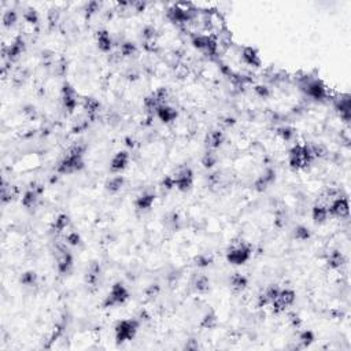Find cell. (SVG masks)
<instances>
[{
	"instance_id": "obj_8",
	"label": "cell",
	"mask_w": 351,
	"mask_h": 351,
	"mask_svg": "<svg viewBox=\"0 0 351 351\" xmlns=\"http://www.w3.org/2000/svg\"><path fill=\"white\" fill-rule=\"evenodd\" d=\"M295 299H296V292L292 288H281L280 292H279V296L270 303L273 313L274 314L284 313L288 307L294 305Z\"/></svg>"
},
{
	"instance_id": "obj_28",
	"label": "cell",
	"mask_w": 351,
	"mask_h": 351,
	"mask_svg": "<svg viewBox=\"0 0 351 351\" xmlns=\"http://www.w3.org/2000/svg\"><path fill=\"white\" fill-rule=\"evenodd\" d=\"M335 110L338 111L340 118L344 122H348L350 121V96L344 95V96L339 97L338 101L335 102Z\"/></svg>"
},
{
	"instance_id": "obj_30",
	"label": "cell",
	"mask_w": 351,
	"mask_h": 351,
	"mask_svg": "<svg viewBox=\"0 0 351 351\" xmlns=\"http://www.w3.org/2000/svg\"><path fill=\"white\" fill-rule=\"evenodd\" d=\"M229 287L232 288L233 292H243L248 287V279L241 273H233L229 277Z\"/></svg>"
},
{
	"instance_id": "obj_43",
	"label": "cell",
	"mask_w": 351,
	"mask_h": 351,
	"mask_svg": "<svg viewBox=\"0 0 351 351\" xmlns=\"http://www.w3.org/2000/svg\"><path fill=\"white\" fill-rule=\"evenodd\" d=\"M141 39L144 40L145 44H151L157 39V29L154 27H145L141 31Z\"/></svg>"
},
{
	"instance_id": "obj_39",
	"label": "cell",
	"mask_w": 351,
	"mask_h": 351,
	"mask_svg": "<svg viewBox=\"0 0 351 351\" xmlns=\"http://www.w3.org/2000/svg\"><path fill=\"white\" fill-rule=\"evenodd\" d=\"M81 241H83V239H81V236H80V233L77 231H67L65 233V243L67 246L77 247L81 244Z\"/></svg>"
},
{
	"instance_id": "obj_1",
	"label": "cell",
	"mask_w": 351,
	"mask_h": 351,
	"mask_svg": "<svg viewBox=\"0 0 351 351\" xmlns=\"http://www.w3.org/2000/svg\"><path fill=\"white\" fill-rule=\"evenodd\" d=\"M85 153H87V145L85 144H74L67 149L65 157L58 162L57 173L61 176H70L79 173L85 166Z\"/></svg>"
},
{
	"instance_id": "obj_45",
	"label": "cell",
	"mask_w": 351,
	"mask_h": 351,
	"mask_svg": "<svg viewBox=\"0 0 351 351\" xmlns=\"http://www.w3.org/2000/svg\"><path fill=\"white\" fill-rule=\"evenodd\" d=\"M101 10V5L97 2H88L85 7H84V11H85V17L91 18L92 15L97 13Z\"/></svg>"
},
{
	"instance_id": "obj_48",
	"label": "cell",
	"mask_w": 351,
	"mask_h": 351,
	"mask_svg": "<svg viewBox=\"0 0 351 351\" xmlns=\"http://www.w3.org/2000/svg\"><path fill=\"white\" fill-rule=\"evenodd\" d=\"M254 92L257 96H259L261 99H266V97L270 96V89L266 85H255Z\"/></svg>"
},
{
	"instance_id": "obj_35",
	"label": "cell",
	"mask_w": 351,
	"mask_h": 351,
	"mask_svg": "<svg viewBox=\"0 0 351 351\" xmlns=\"http://www.w3.org/2000/svg\"><path fill=\"white\" fill-rule=\"evenodd\" d=\"M218 162V155L213 149H206V153L202 157V165L206 169H213Z\"/></svg>"
},
{
	"instance_id": "obj_10",
	"label": "cell",
	"mask_w": 351,
	"mask_h": 351,
	"mask_svg": "<svg viewBox=\"0 0 351 351\" xmlns=\"http://www.w3.org/2000/svg\"><path fill=\"white\" fill-rule=\"evenodd\" d=\"M44 193V187L39 183H33L31 184V187H28V189L23 192L21 197V205L27 210H32V209H36L37 205H39L40 199L43 196Z\"/></svg>"
},
{
	"instance_id": "obj_14",
	"label": "cell",
	"mask_w": 351,
	"mask_h": 351,
	"mask_svg": "<svg viewBox=\"0 0 351 351\" xmlns=\"http://www.w3.org/2000/svg\"><path fill=\"white\" fill-rule=\"evenodd\" d=\"M169 96L166 88H158L154 92H151L148 96H145L144 99V109L149 113H155V110L158 109L159 106H162L166 103V99Z\"/></svg>"
},
{
	"instance_id": "obj_17",
	"label": "cell",
	"mask_w": 351,
	"mask_h": 351,
	"mask_svg": "<svg viewBox=\"0 0 351 351\" xmlns=\"http://www.w3.org/2000/svg\"><path fill=\"white\" fill-rule=\"evenodd\" d=\"M129 162H131V155L128 151L122 149V151L114 154V157L110 161L109 169L113 174H121L127 169Z\"/></svg>"
},
{
	"instance_id": "obj_2",
	"label": "cell",
	"mask_w": 351,
	"mask_h": 351,
	"mask_svg": "<svg viewBox=\"0 0 351 351\" xmlns=\"http://www.w3.org/2000/svg\"><path fill=\"white\" fill-rule=\"evenodd\" d=\"M314 159L316 158L312 151V145L307 143H296L288 153V163L294 170L306 169L312 165Z\"/></svg>"
},
{
	"instance_id": "obj_25",
	"label": "cell",
	"mask_w": 351,
	"mask_h": 351,
	"mask_svg": "<svg viewBox=\"0 0 351 351\" xmlns=\"http://www.w3.org/2000/svg\"><path fill=\"white\" fill-rule=\"evenodd\" d=\"M96 40V47L102 53H110L113 48V39L106 29H99L95 35Z\"/></svg>"
},
{
	"instance_id": "obj_19",
	"label": "cell",
	"mask_w": 351,
	"mask_h": 351,
	"mask_svg": "<svg viewBox=\"0 0 351 351\" xmlns=\"http://www.w3.org/2000/svg\"><path fill=\"white\" fill-rule=\"evenodd\" d=\"M155 199H157V193L154 192L153 189H144L135 199V207L137 211H141V213L148 211L154 206Z\"/></svg>"
},
{
	"instance_id": "obj_12",
	"label": "cell",
	"mask_w": 351,
	"mask_h": 351,
	"mask_svg": "<svg viewBox=\"0 0 351 351\" xmlns=\"http://www.w3.org/2000/svg\"><path fill=\"white\" fill-rule=\"evenodd\" d=\"M192 45L199 51H202L209 57H213L217 54V49H218V43L217 40L213 37V36L207 35H195L192 36Z\"/></svg>"
},
{
	"instance_id": "obj_6",
	"label": "cell",
	"mask_w": 351,
	"mask_h": 351,
	"mask_svg": "<svg viewBox=\"0 0 351 351\" xmlns=\"http://www.w3.org/2000/svg\"><path fill=\"white\" fill-rule=\"evenodd\" d=\"M170 177L174 188L180 192H188L193 187L195 174H193L192 167L187 166V165L179 167L173 174H170Z\"/></svg>"
},
{
	"instance_id": "obj_31",
	"label": "cell",
	"mask_w": 351,
	"mask_h": 351,
	"mask_svg": "<svg viewBox=\"0 0 351 351\" xmlns=\"http://www.w3.org/2000/svg\"><path fill=\"white\" fill-rule=\"evenodd\" d=\"M18 195H19V189L15 185L7 184L6 181H3V185H2V202H3V205L13 202L15 197H18Z\"/></svg>"
},
{
	"instance_id": "obj_33",
	"label": "cell",
	"mask_w": 351,
	"mask_h": 351,
	"mask_svg": "<svg viewBox=\"0 0 351 351\" xmlns=\"http://www.w3.org/2000/svg\"><path fill=\"white\" fill-rule=\"evenodd\" d=\"M193 290L196 291L197 294H205L210 290V279L206 274H197L193 279Z\"/></svg>"
},
{
	"instance_id": "obj_13",
	"label": "cell",
	"mask_w": 351,
	"mask_h": 351,
	"mask_svg": "<svg viewBox=\"0 0 351 351\" xmlns=\"http://www.w3.org/2000/svg\"><path fill=\"white\" fill-rule=\"evenodd\" d=\"M61 101L63 109L69 113V114H73L79 106V99H77V92L73 88V85H70L69 83H63L61 89Z\"/></svg>"
},
{
	"instance_id": "obj_20",
	"label": "cell",
	"mask_w": 351,
	"mask_h": 351,
	"mask_svg": "<svg viewBox=\"0 0 351 351\" xmlns=\"http://www.w3.org/2000/svg\"><path fill=\"white\" fill-rule=\"evenodd\" d=\"M23 51H25V40L22 37H15L9 47L5 48V58L10 63H13V62L19 59Z\"/></svg>"
},
{
	"instance_id": "obj_18",
	"label": "cell",
	"mask_w": 351,
	"mask_h": 351,
	"mask_svg": "<svg viewBox=\"0 0 351 351\" xmlns=\"http://www.w3.org/2000/svg\"><path fill=\"white\" fill-rule=\"evenodd\" d=\"M276 181V170L273 167H266L261 174L255 179L254 188L258 192H263Z\"/></svg>"
},
{
	"instance_id": "obj_37",
	"label": "cell",
	"mask_w": 351,
	"mask_h": 351,
	"mask_svg": "<svg viewBox=\"0 0 351 351\" xmlns=\"http://www.w3.org/2000/svg\"><path fill=\"white\" fill-rule=\"evenodd\" d=\"M298 339V342L300 343V347L305 348V347H309L314 340H316V335H314V332L310 331V329H306V331H303V332L299 334Z\"/></svg>"
},
{
	"instance_id": "obj_32",
	"label": "cell",
	"mask_w": 351,
	"mask_h": 351,
	"mask_svg": "<svg viewBox=\"0 0 351 351\" xmlns=\"http://www.w3.org/2000/svg\"><path fill=\"white\" fill-rule=\"evenodd\" d=\"M327 263L331 269H340L346 263V257L339 250L331 251L327 257Z\"/></svg>"
},
{
	"instance_id": "obj_49",
	"label": "cell",
	"mask_w": 351,
	"mask_h": 351,
	"mask_svg": "<svg viewBox=\"0 0 351 351\" xmlns=\"http://www.w3.org/2000/svg\"><path fill=\"white\" fill-rule=\"evenodd\" d=\"M161 187H162L163 189H166V191H170V189L174 188V185H173V180H171L170 176H166V177L163 179L162 183H161Z\"/></svg>"
},
{
	"instance_id": "obj_21",
	"label": "cell",
	"mask_w": 351,
	"mask_h": 351,
	"mask_svg": "<svg viewBox=\"0 0 351 351\" xmlns=\"http://www.w3.org/2000/svg\"><path fill=\"white\" fill-rule=\"evenodd\" d=\"M240 58L243 63H246L247 66H251V67H261L262 66V59H261V55L257 51V48L254 47H250V45H246L243 47L240 51Z\"/></svg>"
},
{
	"instance_id": "obj_11",
	"label": "cell",
	"mask_w": 351,
	"mask_h": 351,
	"mask_svg": "<svg viewBox=\"0 0 351 351\" xmlns=\"http://www.w3.org/2000/svg\"><path fill=\"white\" fill-rule=\"evenodd\" d=\"M327 207H328L329 217H334V218H347L348 213H350L348 199H347L346 195H342V193L338 195L336 197H334L327 205Z\"/></svg>"
},
{
	"instance_id": "obj_29",
	"label": "cell",
	"mask_w": 351,
	"mask_h": 351,
	"mask_svg": "<svg viewBox=\"0 0 351 351\" xmlns=\"http://www.w3.org/2000/svg\"><path fill=\"white\" fill-rule=\"evenodd\" d=\"M312 217L313 221H314L316 224H324V222H327V219L329 218L328 207H327V205L321 202V200H318V202L313 206Z\"/></svg>"
},
{
	"instance_id": "obj_3",
	"label": "cell",
	"mask_w": 351,
	"mask_h": 351,
	"mask_svg": "<svg viewBox=\"0 0 351 351\" xmlns=\"http://www.w3.org/2000/svg\"><path fill=\"white\" fill-rule=\"evenodd\" d=\"M253 257V246L246 240L232 241L228 250L225 253V258L228 263L233 266H241L246 265Z\"/></svg>"
},
{
	"instance_id": "obj_22",
	"label": "cell",
	"mask_w": 351,
	"mask_h": 351,
	"mask_svg": "<svg viewBox=\"0 0 351 351\" xmlns=\"http://www.w3.org/2000/svg\"><path fill=\"white\" fill-rule=\"evenodd\" d=\"M225 132L221 131V129H211L209 133L206 135V149H213V151H217L218 148L222 147V144L225 143Z\"/></svg>"
},
{
	"instance_id": "obj_47",
	"label": "cell",
	"mask_w": 351,
	"mask_h": 351,
	"mask_svg": "<svg viewBox=\"0 0 351 351\" xmlns=\"http://www.w3.org/2000/svg\"><path fill=\"white\" fill-rule=\"evenodd\" d=\"M159 291H161V288H159L158 284H151L145 288L144 294H145V296H147V299L153 300V299H155L157 296H158Z\"/></svg>"
},
{
	"instance_id": "obj_42",
	"label": "cell",
	"mask_w": 351,
	"mask_h": 351,
	"mask_svg": "<svg viewBox=\"0 0 351 351\" xmlns=\"http://www.w3.org/2000/svg\"><path fill=\"white\" fill-rule=\"evenodd\" d=\"M277 136L280 137L281 140L291 141L295 136V129L294 128L288 127V125L280 127L279 129H277Z\"/></svg>"
},
{
	"instance_id": "obj_38",
	"label": "cell",
	"mask_w": 351,
	"mask_h": 351,
	"mask_svg": "<svg viewBox=\"0 0 351 351\" xmlns=\"http://www.w3.org/2000/svg\"><path fill=\"white\" fill-rule=\"evenodd\" d=\"M312 237V232L310 229L305 227V225H298L296 228L294 229V239L299 241H307Z\"/></svg>"
},
{
	"instance_id": "obj_5",
	"label": "cell",
	"mask_w": 351,
	"mask_h": 351,
	"mask_svg": "<svg viewBox=\"0 0 351 351\" xmlns=\"http://www.w3.org/2000/svg\"><path fill=\"white\" fill-rule=\"evenodd\" d=\"M129 298H131V294H129L127 285L118 281V283H114L113 287L110 288L109 294L106 295V298L103 299L102 306L105 309H114V307L125 305L129 300Z\"/></svg>"
},
{
	"instance_id": "obj_36",
	"label": "cell",
	"mask_w": 351,
	"mask_h": 351,
	"mask_svg": "<svg viewBox=\"0 0 351 351\" xmlns=\"http://www.w3.org/2000/svg\"><path fill=\"white\" fill-rule=\"evenodd\" d=\"M119 53H121V55L125 58L136 55L137 54L136 44L132 43V41H123V43L119 45Z\"/></svg>"
},
{
	"instance_id": "obj_7",
	"label": "cell",
	"mask_w": 351,
	"mask_h": 351,
	"mask_svg": "<svg viewBox=\"0 0 351 351\" xmlns=\"http://www.w3.org/2000/svg\"><path fill=\"white\" fill-rule=\"evenodd\" d=\"M300 89L305 92L306 96L316 102L324 101L327 97V87L321 80L303 79V81L300 83Z\"/></svg>"
},
{
	"instance_id": "obj_44",
	"label": "cell",
	"mask_w": 351,
	"mask_h": 351,
	"mask_svg": "<svg viewBox=\"0 0 351 351\" xmlns=\"http://www.w3.org/2000/svg\"><path fill=\"white\" fill-rule=\"evenodd\" d=\"M23 19L29 23V25H37L40 21V17L35 9H27L23 13Z\"/></svg>"
},
{
	"instance_id": "obj_41",
	"label": "cell",
	"mask_w": 351,
	"mask_h": 351,
	"mask_svg": "<svg viewBox=\"0 0 351 351\" xmlns=\"http://www.w3.org/2000/svg\"><path fill=\"white\" fill-rule=\"evenodd\" d=\"M19 281H21V284L27 285V287H35V285H37L39 276H37V273L36 272L29 270V272H25L23 274H22Z\"/></svg>"
},
{
	"instance_id": "obj_15",
	"label": "cell",
	"mask_w": 351,
	"mask_h": 351,
	"mask_svg": "<svg viewBox=\"0 0 351 351\" xmlns=\"http://www.w3.org/2000/svg\"><path fill=\"white\" fill-rule=\"evenodd\" d=\"M167 18L176 25H183V23H187L192 19L193 11L188 10L183 5H176L167 11Z\"/></svg>"
},
{
	"instance_id": "obj_24",
	"label": "cell",
	"mask_w": 351,
	"mask_h": 351,
	"mask_svg": "<svg viewBox=\"0 0 351 351\" xmlns=\"http://www.w3.org/2000/svg\"><path fill=\"white\" fill-rule=\"evenodd\" d=\"M70 224V217L66 214V213H61V214H58L57 217L54 218L49 231H51V233H54V235H62V233H66L69 231Z\"/></svg>"
},
{
	"instance_id": "obj_9",
	"label": "cell",
	"mask_w": 351,
	"mask_h": 351,
	"mask_svg": "<svg viewBox=\"0 0 351 351\" xmlns=\"http://www.w3.org/2000/svg\"><path fill=\"white\" fill-rule=\"evenodd\" d=\"M57 270L59 274H67L73 269L74 265V257L71 251L66 247V244H59L57 247Z\"/></svg>"
},
{
	"instance_id": "obj_34",
	"label": "cell",
	"mask_w": 351,
	"mask_h": 351,
	"mask_svg": "<svg viewBox=\"0 0 351 351\" xmlns=\"http://www.w3.org/2000/svg\"><path fill=\"white\" fill-rule=\"evenodd\" d=\"M218 324V318H217V314H215L213 310L207 312L205 316H203L202 321H200V328L203 329H214Z\"/></svg>"
},
{
	"instance_id": "obj_27",
	"label": "cell",
	"mask_w": 351,
	"mask_h": 351,
	"mask_svg": "<svg viewBox=\"0 0 351 351\" xmlns=\"http://www.w3.org/2000/svg\"><path fill=\"white\" fill-rule=\"evenodd\" d=\"M83 109L84 111H85V114H87V118L91 121V119L95 118L97 115V113L101 111V102L97 101L96 97L88 96L84 99Z\"/></svg>"
},
{
	"instance_id": "obj_46",
	"label": "cell",
	"mask_w": 351,
	"mask_h": 351,
	"mask_svg": "<svg viewBox=\"0 0 351 351\" xmlns=\"http://www.w3.org/2000/svg\"><path fill=\"white\" fill-rule=\"evenodd\" d=\"M195 262H196V266H199V268H207V266H210L211 263H213V257L207 254H200L197 255Z\"/></svg>"
},
{
	"instance_id": "obj_16",
	"label": "cell",
	"mask_w": 351,
	"mask_h": 351,
	"mask_svg": "<svg viewBox=\"0 0 351 351\" xmlns=\"http://www.w3.org/2000/svg\"><path fill=\"white\" fill-rule=\"evenodd\" d=\"M102 277V268L101 265L97 262L89 263V266L85 270V276H84V281H85V285L88 287V290L93 292V291L97 290L99 287V283H101Z\"/></svg>"
},
{
	"instance_id": "obj_40",
	"label": "cell",
	"mask_w": 351,
	"mask_h": 351,
	"mask_svg": "<svg viewBox=\"0 0 351 351\" xmlns=\"http://www.w3.org/2000/svg\"><path fill=\"white\" fill-rule=\"evenodd\" d=\"M3 27L5 28H13L18 21V14L15 10H7L5 14H3Z\"/></svg>"
},
{
	"instance_id": "obj_4",
	"label": "cell",
	"mask_w": 351,
	"mask_h": 351,
	"mask_svg": "<svg viewBox=\"0 0 351 351\" xmlns=\"http://www.w3.org/2000/svg\"><path fill=\"white\" fill-rule=\"evenodd\" d=\"M139 328H140V321L136 318H125V320L118 321L114 327L115 342L118 344L131 342L136 338Z\"/></svg>"
},
{
	"instance_id": "obj_23",
	"label": "cell",
	"mask_w": 351,
	"mask_h": 351,
	"mask_svg": "<svg viewBox=\"0 0 351 351\" xmlns=\"http://www.w3.org/2000/svg\"><path fill=\"white\" fill-rule=\"evenodd\" d=\"M155 115L158 117L159 121L162 123H171L177 119L179 113H177V110L173 106H170L169 103H165V105L159 106L158 109L155 110Z\"/></svg>"
},
{
	"instance_id": "obj_26",
	"label": "cell",
	"mask_w": 351,
	"mask_h": 351,
	"mask_svg": "<svg viewBox=\"0 0 351 351\" xmlns=\"http://www.w3.org/2000/svg\"><path fill=\"white\" fill-rule=\"evenodd\" d=\"M125 183H127V180H125L123 176L113 174L111 177H109V179L106 180L105 189L109 193H111V195H114V193H118L119 191L123 188Z\"/></svg>"
}]
</instances>
